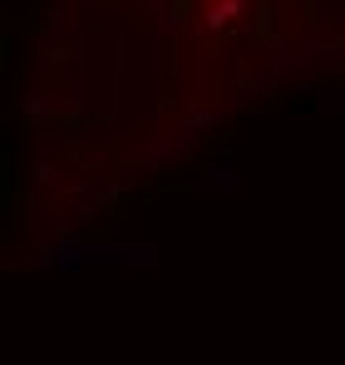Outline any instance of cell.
I'll list each match as a JSON object with an SVG mask.
<instances>
[{
	"label": "cell",
	"instance_id": "1",
	"mask_svg": "<svg viewBox=\"0 0 345 365\" xmlns=\"http://www.w3.org/2000/svg\"><path fill=\"white\" fill-rule=\"evenodd\" d=\"M242 5H247V0H222V5H212V10H207V25H227Z\"/></svg>",
	"mask_w": 345,
	"mask_h": 365
}]
</instances>
